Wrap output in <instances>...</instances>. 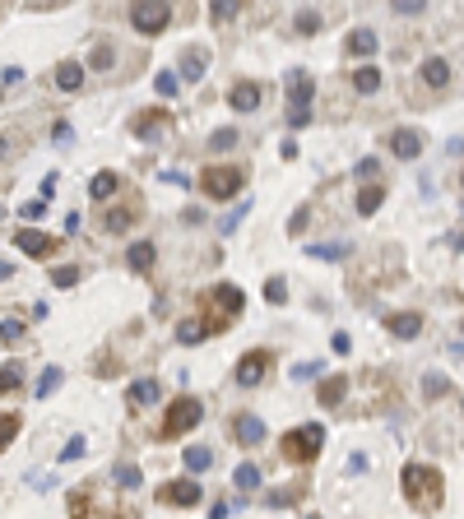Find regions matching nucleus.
Wrapping results in <instances>:
<instances>
[{
  "mask_svg": "<svg viewBox=\"0 0 464 519\" xmlns=\"http://www.w3.org/2000/svg\"><path fill=\"white\" fill-rule=\"evenodd\" d=\"M311 93H316V79L307 70H293L288 75V107H311Z\"/></svg>",
  "mask_w": 464,
  "mask_h": 519,
  "instance_id": "6e6552de",
  "label": "nucleus"
},
{
  "mask_svg": "<svg viewBox=\"0 0 464 519\" xmlns=\"http://www.w3.org/2000/svg\"><path fill=\"white\" fill-rule=\"evenodd\" d=\"M181 459H186V468H190V473H204V468L214 464V450H204V445H190Z\"/></svg>",
  "mask_w": 464,
  "mask_h": 519,
  "instance_id": "b1692460",
  "label": "nucleus"
},
{
  "mask_svg": "<svg viewBox=\"0 0 464 519\" xmlns=\"http://www.w3.org/2000/svg\"><path fill=\"white\" fill-rule=\"evenodd\" d=\"M19 381H24V367H19V362H5V367H0V394H10Z\"/></svg>",
  "mask_w": 464,
  "mask_h": 519,
  "instance_id": "72a5a7b5",
  "label": "nucleus"
},
{
  "mask_svg": "<svg viewBox=\"0 0 464 519\" xmlns=\"http://www.w3.org/2000/svg\"><path fill=\"white\" fill-rule=\"evenodd\" d=\"M0 214H5V204H0Z\"/></svg>",
  "mask_w": 464,
  "mask_h": 519,
  "instance_id": "680f3d73",
  "label": "nucleus"
},
{
  "mask_svg": "<svg viewBox=\"0 0 464 519\" xmlns=\"http://www.w3.org/2000/svg\"><path fill=\"white\" fill-rule=\"evenodd\" d=\"M376 46H381V42H376V33H371V28H353V33H348V51H357V56H371Z\"/></svg>",
  "mask_w": 464,
  "mask_h": 519,
  "instance_id": "4be33fe9",
  "label": "nucleus"
},
{
  "mask_svg": "<svg viewBox=\"0 0 464 519\" xmlns=\"http://www.w3.org/2000/svg\"><path fill=\"white\" fill-rule=\"evenodd\" d=\"M24 338V325L19 320H0V343H19Z\"/></svg>",
  "mask_w": 464,
  "mask_h": 519,
  "instance_id": "c03bdc74",
  "label": "nucleus"
},
{
  "mask_svg": "<svg viewBox=\"0 0 464 519\" xmlns=\"http://www.w3.org/2000/svg\"><path fill=\"white\" fill-rule=\"evenodd\" d=\"M79 84H84V65H79V61H61V65H56V89L75 93Z\"/></svg>",
  "mask_w": 464,
  "mask_h": 519,
  "instance_id": "a211bd4d",
  "label": "nucleus"
},
{
  "mask_svg": "<svg viewBox=\"0 0 464 519\" xmlns=\"http://www.w3.org/2000/svg\"><path fill=\"white\" fill-rule=\"evenodd\" d=\"M70 135H75V130H70V121H56V125H51V139H61V144H65Z\"/></svg>",
  "mask_w": 464,
  "mask_h": 519,
  "instance_id": "09e8293b",
  "label": "nucleus"
},
{
  "mask_svg": "<svg viewBox=\"0 0 464 519\" xmlns=\"http://www.w3.org/2000/svg\"><path fill=\"white\" fill-rule=\"evenodd\" d=\"M422 79H427V89H446L450 84V65L441 61V56H427V61H422Z\"/></svg>",
  "mask_w": 464,
  "mask_h": 519,
  "instance_id": "f3484780",
  "label": "nucleus"
},
{
  "mask_svg": "<svg viewBox=\"0 0 464 519\" xmlns=\"http://www.w3.org/2000/svg\"><path fill=\"white\" fill-rule=\"evenodd\" d=\"M381 199H386V185H362V190H357V214H362V218L376 214V209H381Z\"/></svg>",
  "mask_w": 464,
  "mask_h": 519,
  "instance_id": "aec40b11",
  "label": "nucleus"
},
{
  "mask_svg": "<svg viewBox=\"0 0 464 519\" xmlns=\"http://www.w3.org/2000/svg\"><path fill=\"white\" fill-rule=\"evenodd\" d=\"M232 436H237L242 445H260L265 441V422L256 417V412H242V417L232 422Z\"/></svg>",
  "mask_w": 464,
  "mask_h": 519,
  "instance_id": "f8f14e48",
  "label": "nucleus"
},
{
  "mask_svg": "<svg viewBox=\"0 0 464 519\" xmlns=\"http://www.w3.org/2000/svg\"><path fill=\"white\" fill-rule=\"evenodd\" d=\"M0 158H10V139L0 135Z\"/></svg>",
  "mask_w": 464,
  "mask_h": 519,
  "instance_id": "bf43d9fd",
  "label": "nucleus"
},
{
  "mask_svg": "<svg viewBox=\"0 0 464 519\" xmlns=\"http://www.w3.org/2000/svg\"><path fill=\"white\" fill-rule=\"evenodd\" d=\"M353 89H357V93H376V89H381V70H376V65L353 70Z\"/></svg>",
  "mask_w": 464,
  "mask_h": 519,
  "instance_id": "5701e85b",
  "label": "nucleus"
},
{
  "mask_svg": "<svg viewBox=\"0 0 464 519\" xmlns=\"http://www.w3.org/2000/svg\"><path fill=\"white\" fill-rule=\"evenodd\" d=\"M200 417H204V403L190 399V394H181L168 408V417H163V436H186L190 427H200Z\"/></svg>",
  "mask_w": 464,
  "mask_h": 519,
  "instance_id": "7ed1b4c3",
  "label": "nucleus"
},
{
  "mask_svg": "<svg viewBox=\"0 0 464 519\" xmlns=\"http://www.w3.org/2000/svg\"><path fill=\"white\" fill-rule=\"evenodd\" d=\"M307 519H321V515H307Z\"/></svg>",
  "mask_w": 464,
  "mask_h": 519,
  "instance_id": "052dcab7",
  "label": "nucleus"
},
{
  "mask_svg": "<svg viewBox=\"0 0 464 519\" xmlns=\"http://www.w3.org/2000/svg\"><path fill=\"white\" fill-rule=\"evenodd\" d=\"M242 181H247V176H242V167H209V172L200 176V185H204L214 199H232L237 190H242Z\"/></svg>",
  "mask_w": 464,
  "mask_h": 519,
  "instance_id": "39448f33",
  "label": "nucleus"
},
{
  "mask_svg": "<svg viewBox=\"0 0 464 519\" xmlns=\"http://www.w3.org/2000/svg\"><path fill=\"white\" fill-rule=\"evenodd\" d=\"M247 214H251V199H242L237 209H228V218H223V228H218V232H237V228H242V218H247Z\"/></svg>",
  "mask_w": 464,
  "mask_h": 519,
  "instance_id": "c9c22d12",
  "label": "nucleus"
},
{
  "mask_svg": "<svg viewBox=\"0 0 464 519\" xmlns=\"http://www.w3.org/2000/svg\"><path fill=\"white\" fill-rule=\"evenodd\" d=\"M297 33H321V15H316V10H297Z\"/></svg>",
  "mask_w": 464,
  "mask_h": 519,
  "instance_id": "58836bf2",
  "label": "nucleus"
},
{
  "mask_svg": "<svg viewBox=\"0 0 464 519\" xmlns=\"http://www.w3.org/2000/svg\"><path fill=\"white\" fill-rule=\"evenodd\" d=\"M321 445H325V427H321V422H307V427L288 431V436L278 441V450L302 464V459H316V455H321Z\"/></svg>",
  "mask_w": 464,
  "mask_h": 519,
  "instance_id": "f03ea898",
  "label": "nucleus"
},
{
  "mask_svg": "<svg viewBox=\"0 0 464 519\" xmlns=\"http://www.w3.org/2000/svg\"><path fill=\"white\" fill-rule=\"evenodd\" d=\"M15 246L19 251H24V255H46V251H51V237H46V232H37V228H19L15 232Z\"/></svg>",
  "mask_w": 464,
  "mask_h": 519,
  "instance_id": "9b49d317",
  "label": "nucleus"
},
{
  "mask_svg": "<svg viewBox=\"0 0 464 519\" xmlns=\"http://www.w3.org/2000/svg\"><path fill=\"white\" fill-rule=\"evenodd\" d=\"M330 348H334V352H339V357H343V352L353 348V338H348V334H334V343H330Z\"/></svg>",
  "mask_w": 464,
  "mask_h": 519,
  "instance_id": "603ef678",
  "label": "nucleus"
},
{
  "mask_svg": "<svg viewBox=\"0 0 464 519\" xmlns=\"http://www.w3.org/2000/svg\"><path fill=\"white\" fill-rule=\"evenodd\" d=\"M400 482H404V496L413 501V510H436V505H441V473H436V468L409 464Z\"/></svg>",
  "mask_w": 464,
  "mask_h": 519,
  "instance_id": "f257e3e1",
  "label": "nucleus"
},
{
  "mask_svg": "<svg viewBox=\"0 0 464 519\" xmlns=\"http://www.w3.org/2000/svg\"><path fill=\"white\" fill-rule=\"evenodd\" d=\"M42 195H46V199L56 195V172H46V176H42Z\"/></svg>",
  "mask_w": 464,
  "mask_h": 519,
  "instance_id": "6e6d98bb",
  "label": "nucleus"
},
{
  "mask_svg": "<svg viewBox=\"0 0 464 519\" xmlns=\"http://www.w3.org/2000/svg\"><path fill=\"white\" fill-rule=\"evenodd\" d=\"M395 10H400V15H418V10H422V0H400Z\"/></svg>",
  "mask_w": 464,
  "mask_h": 519,
  "instance_id": "864d4df0",
  "label": "nucleus"
},
{
  "mask_svg": "<svg viewBox=\"0 0 464 519\" xmlns=\"http://www.w3.org/2000/svg\"><path fill=\"white\" fill-rule=\"evenodd\" d=\"M163 121H168L163 111H139V121H135V135H139V139L158 135V130H163Z\"/></svg>",
  "mask_w": 464,
  "mask_h": 519,
  "instance_id": "393cba45",
  "label": "nucleus"
},
{
  "mask_svg": "<svg viewBox=\"0 0 464 519\" xmlns=\"http://www.w3.org/2000/svg\"><path fill=\"white\" fill-rule=\"evenodd\" d=\"M56 385H61V367H46V371H42V381H37V399H46L51 390H56Z\"/></svg>",
  "mask_w": 464,
  "mask_h": 519,
  "instance_id": "ea45409f",
  "label": "nucleus"
},
{
  "mask_svg": "<svg viewBox=\"0 0 464 519\" xmlns=\"http://www.w3.org/2000/svg\"><path fill=\"white\" fill-rule=\"evenodd\" d=\"M154 260H158V246L154 242H135V246H130V255H125V264H130L135 274H149V269H154Z\"/></svg>",
  "mask_w": 464,
  "mask_h": 519,
  "instance_id": "4468645a",
  "label": "nucleus"
},
{
  "mask_svg": "<svg viewBox=\"0 0 464 519\" xmlns=\"http://www.w3.org/2000/svg\"><path fill=\"white\" fill-rule=\"evenodd\" d=\"M422 394H427V399H441V394H450V381L432 371V376H422Z\"/></svg>",
  "mask_w": 464,
  "mask_h": 519,
  "instance_id": "f704fd0d",
  "label": "nucleus"
},
{
  "mask_svg": "<svg viewBox=\"0 0 464 519\" xmlns=\"http://www.w3.org/2000/svg\"><path fill=\"white\" fill-rule=\"evenodd\" d=\"M209 149H214V153H228V149H237V130H232V125L214 130V135H209Z\"/></svg>",
  "mask_w": 464,
  "mask_h": 519,
  "instance_id": "2f4dec72",
  "label": "nucleus"
},
{
  "mask_svg": "<svg viewBox=\"0 0 464 519\" xmlns=\"http://www.w3.org/2000/svg\"><path fill=\"white\" fill-rule=\"evenodd\" d=\"M158 394H163V385H158L154 376H144V381L130 385V403H158Z\"/></svg>",
  "mask_w": 464,
  "mask_h": 519,
  "instance_id": "412c9836",
  "label": "nucleus"
},
{
  "mask_svg": "<svg viewBox=\"0 0 464 519\" xmlns=\"http://www.w3.org/2000/svg\"><path fill=\"white\" fill-rule=\"evenodd\" d=\"M386 329L395 338H418L422 334V316H418V311H395V316L386 320Z\"/></svg>",
  "mask_w": 464,
  "mask_h": 519,
  "instance_id": "9d476101",
  "label": "nucleus"
},
{
  "mask_svg": "<svg viewBox=\"0 0 464 519\" xmlns=\"http://www.w3.org/2000/svg\"><path fill=\"white\" fill-rule=\"evenodd\" d=\"M232 487H242V491L260 487V468H256V464H237V473H232Z\"/></svg>",
  "mask_w": 464,
  "mask_h": 519,
  "instance_id": "cd10ccee",
  "label": "nucleus"
},
{
  "mask_svg": "<svg viewBox=\"0 0 464 519\" xmlns=\"http://www.w3.org/2000/svg\"><path fill=\"white\" fill-rule=\"evenodd\" d=\"M204 65H209V51H204V46H186L181 51V75L177 79H204Z\"/></svg>",
  "mask_w": 464,
  "mask_h": 519,
  "instance_id": "ddd939ff",
  "label": "nucleus"
},
{
  "mask_svg": "<svg viewBox=\"0 0 464 519\" xmlns=\"http://www.w3.org/2000/svg\"><path fill=\"white\" fill-rule=\"evenodd\" d=\"M204 334H209V325L204 320H181L177 325V343H200Z\"/></svg>",
  "mask_w": 464,
  "mask_h": 519,
  "instance_id": "bb28decb",
  "label": "nucleus"
},
{
  "mask_svg": "<svg viewBox=\"0 0 464 519\" xmlns=\"http://www.w3.org/2000/svg\"><path fill=\"white\" fill-rule=\"evenodd\" d=\"M10 274H15V264H5V260H0V283H5Z\"/></svg>",
  "mask_w": 464,
  "mask_h": 519,
  "instance_id": "13d9d810",
  "label": "nucleus"
},
{
  "mask_svg": "<svg viewBox=\"0 0 464 519\" xmlns=\"http://www.w3.org/2000/svg\"><path fill=\"white\" fill-rule=\"evenodd\" d=\"M154 89H158V98H177V89H181V79L172 75V70H158V79H154Z\"/></svg>",
  "mask_w": 464,
  "mask_h": 519,
  "instance_id": "7c9ffc66",
  "label": "nucleus"
},
{
  "mask_svg": "<svg viewBox=\"0 0 464 519\" xmlns=\"http://www.w3.org/2000/svg\"><path fill=\"white\" fill-rule=\"evenodd\" d=\"M265 367H269V352H265V348L247 352V357H242V362H237V385H260Z\"/></svg>",
  "mask_w": 464,
  "mask_h": 519,
  "instance_id": "0eeeda50",
  "label": "nucleus"
},
{
  "mask_svg": "<svg viewBox=\"0 0 464 519\" xmlns=\"http://www.w3.org/2000/svg\"><path fill=\"white\" fill-rule=\"evenodd\" d=\"M125 223H130V209H111V214L102 218V228L107 232H125Z\"/></svg>",
  "mask_w": 464,
  "mask_h": 519,
  "instance_id": "79ce46f5",
  "label": "nucleus"
},
{
  "mask_svg": "<svg viewBox=\"0 0 464 519\" xmlns=\"http://www.w3.org/2000/svg\"><path fill=\"white\" fill-rule=\"evenodd\" d=\"M343 394H348V376H325L321 381V403L325 408H334Z\"/></svg>",
  "mask_w": 464,
  "mask_h": 519,
  "instance_id": "6ab92c4d",
  "label": "nucleus"
},
{
  "mask_svg": "<svg viewBox=\"0 0 464 519\" xmlns=\"http://www.w3.org/2000/svg\"><path fill=\"white\" fill-rule=\"evenodd\" d=\"M158 501L163 505H200V487H195V477H172V482H163L158 487Z\"/></svg>",
  "mask_w": 464,
  "mask_h": 519,
  "instance_id": "423d86ee",
  "label": "nucleus"
},
{
  "mask_svg": "<svg viewBox=\"0 0 464 519\" xmlns=\"http://www.w3.org/2000/svg\"><path fill=\"white\" fill-rule=\"evenodd\" d=\"M390 153H395V158H418V153H422V135H418L413 125H400V130L390 135Z\"/></svg>",
  "mask_w": 464,
  "mask_h": 519,
  "instance_id": "1a4fd4ad",
  "label": "nucleus"
},
{
  "mask_svg": "<svg viewBox=\"0 0 464 519\" xmlns=\"http://www.w3.org/2000/svg\"><path fill=\"white\" fill-rule=\"evenodd\" d=\"M111 477H116L125 491H135V487H139V468H135V464H116V473H111Z\"/></svg>",
  "mask_w": 464,
  "mask_h": 519,
  "instance_id": "e433bc0d",
  "label": "nucleus"
},
{
  "mask_svg": "<svg viewBox=\"0 0 464 519\" xmlns=\"http://www.w3.org/2000/svg\"><path fill=\"white\" fill-rule=\"evenodd\" d=\"M307 121H311V107H288V125H293V130H302Z\"/></svg>",
  "mask_w": 464,
  "mask_h": 519,
  "instance_id": "49530a36",
  "label": "nucleus"
},
{
  "mask_svg": "<svg viewBox=\"0 0 464 519\" xmlns=\"http://www.w3.org/2000/svg\"><path fill=\"white\" fill-rule=\"evenodd\" d=\"M237 15V0H214V19H232Z\"/></svg>",
  "mask_w": 464,
  "mask_h": 519,
  "instance_id": "de8ad7c7",
  "label": "nucleus"
},
{
  "mask_svg": "<svg viewBox=\"0 0 464 519\" xmlns=\"http://www.w3.org/2000/svg\"><path fill=\"white\" fill-rule=\"evenodd\" d=\"M228 102H232V111H256L260 107V89H256V84H237V89L228 93Z\"/></svg>",
  "mask_w": 464,
  "mask_h": 519,
  "instance_id": "dca6fc26",
  "label": "nucleus"
},
{
  "mask_svg": "<svg viewBox=\"0 0 464 519\" xmlns=\"http://www.w3.org/2000/svg\"><path fill=\"white\" fill-rule=\"evenodd\" d=\"M89 65H93V70H111V65H116V46H111V42H98V46L89 51Z\"/></svg>",
  "mask_w": 464,
  "mask_h": 519,
  "instance_id": "a878e982",
  "label": "nucleus"
},
{
  "mask_svg": "<svg viewBox=\"0 0 464 519\" xmlns=\"http://www.w3.org/2000/svg\"><path fill=\"white\" fill-rule=\"evenodd\" d=\"M204 218V209H195V204H190V209H181V223H200Z\"/></svg>",
  "mask_w": 464,
  "mask_h": 519,
  "instance_id": "4d7b16f0",
  "label": "nucleus"
},
{
  "mask_svg": "<svg viewBox=\"0 0 464 519\" xmlns=\"http://www.w3.org/2000/svg\"><path fill=\"white\" fill-rule=\"evenodd\" d=\"M89 190H93V199H107L111 190H116V172H98L89 181Z\"/></svg>",
  "mask_w": 464,
  "mask_h": 519,
  "instance_id": "c756f323",
  "label": "nucleus"
},
{
  "mask_svg": "<svg viewBox=\"0 0 464 519\" xmlns=\"http://www.w3.org/2000/svg\"><path fill=\"white\" fill-rule=\"evenodd\" d=\"M265 297H269V302H283V297H288V283H283V278H265Z\"/></svg>",
  "mask_w": 464,
  "mask_h": 519,
  "instance_id": "37998d69",
  "label": "nucleus"
},
{
  "mask_svg": "<svg viewBox=\"0 0 464 519\" xmlns=\"http://www.w3.org/2000/svg\"><path fill=\"white\" fill-rule=\"evenodd\" d=\"M19 427H24V417H19V412H0V450L19 436Z\"/></svg>",
  "mask_w": 464,
  "mask_h": 519,
  "instance_id": "c85d7f7f",
  "label": "nucleus"
},
{
  "mask_svg": "<svg viewBox=\"0 0 464 519\" xmlns=\"http://www.w3.org/2000/svg\"><path fill=\"white\" fill-rule=\"evenodd\" d=\"M172 19V5L163 0H144V5H130V28L135 33H163Z\"/></svg>",
  "mask_w": 464,
  "mask_h": 519,
  "instance_id": "20e7f679",
  "label": "nucleus"
},
{
  "mask_svg": "<svg viewBox=\"0 0 464 519\" xmlns=\"http://www.w3.org/2000/svg\"><path fill=\"white\" fill-rule=\"evenodd\" d=\"M19 214H24V218H37V214H42V199H28V204H24Z\"/></svg>",
  "mask_w": 464,
  "mask_h": 519,
  "instance_id": "5fc2aeb1",
  "label": "nucleus"
},
{
  "mask_svg": "<svg viewBox=\"0 0 464 519\" xmlns=\"http://www.w3.org/2000/svg\"><path fill=\"white\" fill-rule=\"evenodd\" d=\"M321 376V362H297L293 367V381H316Z\"/></svg>",
  "mask_w": 464,
  "mask_h": 519,
  "instance_id": "a18cd8bd",
  "label": "nucleus"
},
{
  "mask_svg": "<svg viewBox=\"0 0 464 519\" xmlns=\"http://www.w3.org/2000/svg\"><path fill=\"white\" fill-rule=\"evenodd\" d=\"M311 255L316 260H343L348 255V242H321V246H311Z\"/></svg>",
  "mask_w": 464,
  "mask_h": 519,
  "instance_id": "473e14b6",
  "label": "nucleus"
},
{
  "mask_svg": "<svg viewBox=\"0 0 464 519\" xmlns=\"http://www.w3.org/2000/svg\"><path fill=\"white\" fill-rule=\"evenodd\" d=\"M353 172H357V176H376V158H362Z\"/></svg>",
  "mask_w": 464,
  "mask_h": 519,
  "instance_id": "3c124183",
  "label": "nucleus"
},
{
  "mask_svg": "<svg viewBox=\"0 0 464 519\" xmlns=\"http://www.w3.org/2000/svg\"><path fill=\"white\" fill-rule=\"evenodd\" d=\"M84 450H89V441H84V436H70V441H65V450H61V464H70V459H79V455H84Z\"/></svg>",
  "mask_w": 464,
  "mask_h": 519,
  "instance_id": "a19ab883",
  "label": "nucleus"
},
{
  "mask_svg": "<svg viewBox=\"0 0 464 519\" xmlns=\"http://www.w3.org/2000/svg\"><path fill=\"white\" fill-rule=\"evenodd\" d=\"M214 302H218V311H223V316H232V311H242L247 292L237 288V283H218V288H214Z\"/></svg>",
  "mask_w": 464,
  "mask_h": 519,
  "instance_id": "2eb2a0df",
  "label": "nucleus"
},
{
  "mask_svg": "<svg viewBox=\"0 0 464 519\" xmlns=\"http://www.w3.org/2000/svg\"><path fill=\"white\" fill-rule=\"evenodd\" d=\"M348 473H367V455H348Z\"/></svg>",
  "mask_w": 464,
  "mask_h": 519,
  "instance_id": "8fccbe9b",
  "label": "nucleus"
},
{
  "mask_svg": "<svg viewBox=\"0 0 464 519\" xmlns=\"http://www.w3.org/2000/svg\"><path fill=\"white\" fill-rule=\"evenodd\" d=\"M51 283H56V288H75L79 269H75V264H61V269H51Z\"/></svg>",
  "mask_w": 464,
  "mask_h": 519,
  "instance_id": "4c0bfd02",
  "label": "nucleus"
}]
</instances>
